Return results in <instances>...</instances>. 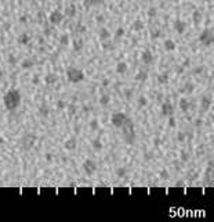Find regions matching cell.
I'll return each mask as SVG.
<instances>
[{
	"instance_id": "6da1fadb",
	"label": "cell",
	"mask_w": 214,
	"mask_h": 222,
	"mask_svg": "<svg viewBox=\"0 0 214 222\" xmlns=\"http://www.w3.org/2000/svg\"><path fill=\"white\" fill-rule=\"evenodd\" d=\"M3 101H4V106L7 110L14 111L17 110L20 104H21V92L18 89H10L3 97Z\"/></svg>"
},
{
	"instance_id": "7a4b0ae2",
	"label": "cell",
	"mask_w": 214,
	"mask_h": 222,
	"mask_svg": "<svg viewBox=\"0 0 214 222\" xmlns=\"http://www.w3.org/2000/svg\"><path fill=\"white\" fill-rule=\"evenodd\" d=\"M123 139L127 144H133L136 140V131H134V124L130 118H127V121L123 124Z\"/></svg>"
},
{
	"instance_id": "3957f363",
	"label": "cell",
	"mask_w": 214,
	"mask_h": 222,
	"mask_svg": "<svg viewBox=\"0 0 214 222\" xmlns=\"http://www.w3.org/2000/svg\"><path fill=\"white\" fill-rule=\"evenodd\" d=\"M66 78L72 83H79V82L84 81V72L80 68H76V67H68V69H66Z\"/></svg>"
},
{
	"instance_id": "277c9868",
	"label": "cell",
	"mask_w": 214,
	"mask_h": 222,
	"mask_svg": "<svg viewBox=\"0 0 214 222\" xmlns=\"http://www.w3.org/2000/svg\"><path fill=\"white\" fill-rule=\"evenodd\" d=\"M199 42L202 43L203 46H206V47H210V46L213 45V42H214L213 31H211V29H209V28L203 29V31H202V33L199 35Z\"/></svg>"
},
{
	"instance_id": "5b68a950",
	"label": "cell",
	"mask_w": 214,
	"mask_h": 222,
	"mask_svg": "<svg viewBox=\"0 0 214 222\" xmlns=\"http://www.w3.org/2000/svg\"><path fill=\"white\" fill-rule=\"evenodd\" d=\"M127 118H129V115L126 114V112H123V111H117V112H113L112 114V117H110V122H112V125L115 128H122L123 127V124H124L126 121H127Z\"/></svg>"
},
{
	"instance_id": "8992f818",
	"label": "cell",
	"mask_w": 214,
	"mask_h": 222,
	"mask_svg": "<svg viewBox=\"0 0 214 222\" xmlns=\"http://www.w3.org/2000/svg\"><path fill=\"white\" fill-rule=\"evenodd\" d=\"M36 143V135L33 133H25L21 138V146L24 150H31Z\"/></svg>"
},
{
	"instance_id": "52a82bcc",
	"label": "cell",
	"mask_w": 214,
	"mask_h": 222,
	"mask_svg": "<svg viewBox=\"0 0 214 222\" xmlns=\"http://www.w3.org/2000/svg\"><path fill=\"white\" fill-rule=\"evenodd\" d=\"M64 18H65V16H64L62 11L54 10V11H51V14L48 16V22H50L51 25H59V24L64 21Z\"/></svg>"
},
{
	"instance_id": "ba28073f",
	"label": "cell",
	"mask_w": 214,
	"mask_h": 222,
	"mask_svg": "<svg viewBox=\"0 0 214 222\" xmlns=\"http://www.w3.org/2000/svg\"><path fill=\"white\" fill-rule=\"evenodd\" d=\"M97 168H98V165H97V163H95L94 160L87 158L83 163V171L87 175H94L97 172Z\"/></svg>"
},
{
	"instance_id": "9c48e42d",
	"label": "cell",
	"mask_w": 214,
	"mask_h": 222,
	"mask_svg": "<svg viewBox=\"0 0 214 222\" xmlns=\"http://www.w3.org/2000/svg\"><path fill=\"white\" fill-rule=\"evenodd\" d=\"M64 147H65V150H68V151L76 150V147H78V138H76V136H72V138H69L68 140H65Z\"/></svg>"
},
{
	"instance_id": "30bf717a",
	"label": "cell",
	"mask_w": 214,
	"mask_h": 222,
	"mask_svg": "<svg viewBox=\"0 0 214 222\" xmlns=\"http://www.w3.org/2000/svg\"><path fill=\"white\" fill-rule=\"evenodd\" d=\"M162 114L164 117H170L174 114V106H173L170 101H164L162 104Z\"/></svg>"
},
{
	"instance_id": "8fae6325",
	"label": "cell",
	"mask_w": 214,
	"mask_h": 222,
	"mask_svg": "<svg viewBox=\"0 0 214 222\" xmlns=\"http://www.w3.org/2000/svg\"><path fill=\"white\" fill-rule=\"evenodd\" d=\"M174 29H176L177 33L183 35L184 32L187 31V22L183 21V20H177V21L174 22Z\"/></svg>"
},
{
	"instance_id": "7c38bea8",
	"label": "cell",
	"mask_w": 214,
	"mask_h": 222,
	"mask_svg": "<svg viewBox=\"0 0 214 222\" xmlns=\"http://www.w3.org/2000/svg\"><path fill=\"white\" fill-rule=\"evenodd\" d=\"M141 60H142V63L144 64H152L153 63V54H152L151 50H144L141 54Z\"/></svg>"
},
{
	"instance_id": "4fadbf2b",
	"label": "cell",
	"mask_w": 214,
	"mask_h": 222,
	"mask_svg": "<svg viewBox=\"0 0 214 222\" xmlns=\"http://www.w3.org/2000/svg\"><path fill=\"white\" fill-rule=\"evenodd\" d=\"M17 42L20 43V45H22V46H28L29 42H31V35H29L28 32H24V33H21V35L18 36Z\"/></svg>"
},
{
	"instance_id": "5bb4252c",
	"label": "cell",
	"mask_w": 214,
	"mask_h": 222,
	"mask_svg": "<svg viewBox=\"0 0 214 222\" xmlns=\"http://www.w3.org/2000/svg\"><path fill=\"white\" fill-rule=\"evenodd\" d=\"M127 69H129V65H127V63L126 61H119V63L116 64V72L119 75H123L127 72Z\"/></svg>"
},
{
	"instance_id": "9a60e30c",
	"label": "cell",
	"mask_w": 214,
	"mask_h": 222,
	"mask_svg": "<svg viewBox=\"0 0 214 222\" xmlns=\"http://www.w3.org/2000/svg\"><path fill=\"white\" fill-rule=\"evenodd\" d=\"M163 46H164V50H167V52H174V50H176V47H177L176 42H174V40H171V39H166V40H164V43H163Z\"/></svg>"
},
{
	"instance_id": "2e32d148",
	"label": "cell",
	"mask_w": 214,
	"mask_h": 222,
	"mask_svg": "<svg viewBox=\"0 0 214 222\" xmlns=\"http://www.w3.org/2000/svg\"><path fill=\"white\" fill-rule=\"evenodd\" d=\"M102 3H104V0H83V6L86 8L95 7V6H101Z\"/></svg>"
},
{
	"instance_id": "e0dca14e",
	"label": "cell",
	"mask_w": 214,
	"mask_h": 222,
	"mask_svg": "<svg viewBox=\"0 0 214 222\" xmlns=\"http://www.w3.org/2000/svg\"><path fill=\"white\" fill-rule=\"evenodd\" d=\"M202 20H203V16H202V13H200L199 10H195V11H193V13H192V21H193V24H195L196 27H198L199 24L202 22Z\"/></svg>"
},
{
	"instance_id": "ac0fdd59",
	"label": "cell",
	"mask_w": 214,
	"mask_h": 222,
	"mask_svg": "<svg viewBox=\"0 0 214 222\" xmlns=\"http://www.w3.org/2000/svg\"><path fill=\"white\" fill-rule=\"evenodd\" d=\"M98 37L99 40L102 42V40H106V39H110V32L109 29H106V28H101L98 32Z\"/></svg>"
},
{
	"instance_id": "d6986e66",
	"label": "cell",
	"mask_w": 214,
	"mask_h": 222,
	"mask_svg": "<svg viewBox=\"0 0 214 222\" xmlns=\"http://www.w3.org/2000/svg\"><path fill=\"white\" fill-rule=\"evenodd\" d=\"M178 106H180V108H181L184 112H187V111L189 110V107H191V103H189V100L187 99V97H183V99H180Z\"/></svg>"
},
{
	"instance_id": "ffe728a7",
	"label": "cell",
	"mask_w": 214,
	"mask_h": 222,
	"mask_svg": "<svg viewBox=\"0 0 214 222\" xmlns=\"http://www.w3.org/2000/svg\"><path fill=\"white\" fill-rule=\"evenodd\" d=\"M76 6L75 4H69L66 8H65V14L64 16H66V17H69V18H73V17L76 16Z\"/></svg>"
},
{
	"instance_id": "44dd1931",
	"label": "cell",
	"mask_w": 214,
	"mask_h": 222,
	"mask_svg": "<svg viewBox=\"0 0 214 222\" xmlns=\"http://www.w3.org/2000/svg\"><path fill=\"white\" fill-rule=\"evenodd\" d=\"M57 81H58V76L55 74H52V72H50V74H47L46 76H44V82H46L47 85L57 83Z\"/></svg>"
},
{
	"instance_id": "7402d4cb",
	"label": "cell",
	"mask_w": 214,
	"mask_h": 222,
	"mask_svg": "<svg viewBox=\"0 0 214 222\" xmlns=\"http://www.w3.org/2000/svg\"><path fill=\"white\" fill-rule=\"evenodd\" d=\"M200 104H202V108H203V110H209L210 107H211V104H213V101H211L210 97L203 96V97H202V100H200Z\"/></svg>"
},
{
	"instance_id": "603a6c76",
	"label": "cell",
	"mask_w": 214,
	"mask_h": 222,
	"mask_svg": "<svg viewBox=\"0 0 214 222\" xmlns=\"http://www.w3.org/2000/svg\"><path fill=\"white\" fill-rule=\"evenodd\" d=\"M144 28H145V25H144V22H142L141 20H136V21L133 22V25H131V29L136 31V32L142 31Z\"/></svg>"
},
{
	"instance_id": "cb8c5ba5",
	"label": "cell",
	"mask_w": 214,
	"mask_h": 222,
	"mask_svg": "<svg viewBox=\"0 0 214 222\" xmlns=\"http://www.w3.org/2000/svg\"><path fill=\"white\" fill-rule=\"evenodd\" d=\"M32 67H35V61L32 58H25L21 63V68L22 69H31Z\"/></svg>"
},
{
	"instance_id": "d4e9b609",
	"label": "cell",
	"mask_w": 214,
	"mask_h": 222,
	"mask_svg": "<svg viewBox=\"0 0 214 222\" xmlns=\"http://www.w3.org/2000/svg\"><path fill=\"white\" fill-rule=\"evenodd\" d=\"M39 115L43 117V118H47V117L50 115V108H48V106L42 104V106L39 107Z\"/></svg>"
},
{
	"instance_id": "484cf974",
	"label": "cell",
	"mask_w": 214,
	"mask_h": 222,
	"mask_svg": "<svg viewBox=\"0 0 214 222\" xmlns=\"http://www.w3.org/2000/svg\"><path fill=\"white\" fill-rule=\"evenodd\" d=\"M83 47H84V40L82 37H79L78 40L73 42V50H75V52H80Z\"/></svg>"
},
{
	"instance_id": "4316f807",
	"label": "cell",
	"mask_w": 214,
	"mask_h": 222,
	"mask_svg": "<svg viewBox=\"0 0 214 222\" xmlns=\"http://www.w3.org/2000/svg\"><path fill=\"white\" fill-rule=\"evenodd\" d=\"M193 90H195V85L191 83V82H187L184 85V88L181 89V92L187 93V95H191V93H193Z\"/></svg>"
},
{
	"instance_id": "83f0119b",
	"label": "cell",
	"mask_w": 214,
	"mask_h": 222,
	"mask_svg": "<svg viewBox=\"0 0 214 222\" xmlns=\"http://www.w3.org/2000/svg\"><path fill=\"white\" fill-rule=\"evenodd\" d=\"M148 79V72L146 71H138L136 75V81H138V82H145V81Z\"/></svg>"
},
{
	"instance_id": "f1b7e54d",
	"label": "cell",
	"mask_w": 214,
	"mask_h": 222,
	"mask_svg": "<svg viewBox=\"0 0 214 222\" xmlns=\"http://www.w3.org/2000/svg\"><path fill=\"white\" fill-rule=\"evenodd\" d=\"M91 146H93V148H94L95 151H99V150H102V147H104V144H102V142H101L99 138H95L94 140L91 142Z\"/></svg>"
},
{
	"instance_id": "f546056e",
	"label": "cell",
	"mask_w": 214,
	"mask_h": 222,
	"mask_svg": "<svg viewBox=\"0 0 214 222\" xmlns=\"http://www.w3.org/2000/svg\"><path fill=\"white\" fill-rule=\"evenodd\" d=\"M110 103V95L109 93H104V95L99 97V104L101 106H108Z\"/></svg>"
},
{
	"instance_id": "4dcf8cb0",
	"label": "cell",
	"mask_w": 214,
	"mask_h": 222,
	"mask_svg": "<svg viewBox=\"0 0 214 222\" xmlns=\"http://www.w3.org/2000/svg\"><path fill=\"white\" fill-rule=\"evenodd\" d=\"M69 42H71V39H69V35L68 33H62L61 36H59V45L61 46H69Z\"/></svg>"
},
{
	"instance_id": "1f68e13d",
	"label": "cell",
	"mask_w": 214,
	"mask_h": 222,
	"mask_svg": "<svg viewBox=\"0 0 214 222\" xmlns=\"http://www.w3.org/2000/svg\"><path fill=\"white\" fill-rule=\"evenodd\" d=\"M101 46H102V49H104V50H106V52H108V50H109V52H112V50L115 49V45L110 42L109 39H106V40H102V45H101Z\"/></svg>"
},
{
	"instance_id": "d6a6232c",
	"label": "cell",
	"mask_w": 214,
	"mask_h": 222,
	"mask_svg": "<svg viewBox=\"0 0 214 222\" xmlns=\"http://www.w3.org/2000/svg\"><path fill=\"white\" fill-rule=\"evenodd\" d=\"M36 20L39 25H44L46 24V14H44V11H37Z\"/></svg>"
},
{
	"instance_id": "836d02e7",
	"label": "cell",
	"mask_w": 214,
	"mask_h": 222,
	"mask_svg": "<svg viewBox=\"0 0 214 222\" xmlns=\"http://www.w3.org/2000/svg\"><path fill=\"white\" fill-rule=\"evenodd\" d=\"M115 174L117 178H124L126 174H127V169H126L124 167H119V168L115 171Z\"/></svg>"
},
{
	"instance_id": "e575fe53",
	"label": "cell",
	"mask_w": 214,
	"mask_h": 222,
	"mask_svg": "<svg viewBox=\"0 0 214 222\" xmlns=\"http://www.w3.org/2000/svg\"><path fill=\"white\" fill-rule=\"evenodd\" d=\"M157 82H159V83H162V85H166L167 82H169V75L167 74L157 75Z\"/></svg>"
},
{
	"instance_id": "d590c367",
	"label": "cell",
	"mask_w": 214,
	"mask_h": 222,
	"mask_svg": "<svg viewBox=\"0 0 214 222\" xmlns=\"http://www.w3.org/2000/svg\"><path fill=\"white\" fill-rule=\"evenodd\" d=\"M180 158H181V161L183 163H187V161H189V153L187 151V150H181V153H180Z\"/></svg>"
},
{
	"instance_id": "8d00e7d4",
	"label": "cell",
	"mask_w": 214,
	"mask_h": 222,
	"mask_svg": "<svg viewBox=\"0 0 214 222\" xmlns=\"http://www.w3.org/2000/svg\"><path fill=\"white\" fill-rule=\"evenodd\" d=\"M124 33H126V31H124V28H117V29H116V32H115V39L116 40H119L120 37H123L124 36Z\"/></svg>"
},
{
	"instance_id": "74e56055",
	"label": "cell",
	"mask_w": 214,
	"mask_h": 222,
	"mask_svg": "<svg viewBox=\"0 0 214 222\" xmlns=\"http://www.w3.org/2000/svg\"><path fill=\"white\" fill-rule=\"evenodd\" d=\"M137 103H138V107H146L148 106V99H146L145 96H140Z\"/></svg>"
},
{
	"instance_id": "f35d334b",
	"label": "cell",
	"mask_w": 214,
	"mask_h": 222,
	"mask_svg": "<svg viewBox=\"0 0 214 222\" xmlns=\"http://www.w3.org/2000/svg\"><path fill=\"white\" fill-rule=\"evenodd\" d=\"M86 32H87V27L83 25L82 22H78V25H76V33H86Z\"/></svg>"
},
{
	"instance_id": "ab89813d",
	"label": "cell",
	"mask_w": 214,
	"mask_h": 222,
	"mask_svg": "<svg viewBox=\"0 0 214 222\" xmlns=\"http://www.w3.org/2000/svg\"><path fill=\"white\" fill-rule=\"evenodd\" d=\"M146 14H148V17H149V18H155V17H156V14H157V8H156V7H149Z\"/></svg>"
},
{
	"instance_id": "60d3db41",
	"label": "cell",
	"mask_w": 214,
	"mask_h": 222,
	"mask_svg": "<svg viewBox=\"0 0 214 222\" xmlns=\"http://www.w3.org/2000/svg\"><path fill=\"white\" fill-rule=\"evenodd\" d=\"M160 37V31L159 29H152L151 31V39L152 40H156Z\"/></svg>"
},
{
	"instance_id": "b9f144b4",
	"label": "cell",
	"mask_w": 214,
	"mask_h": 222,
	"mask_svg": "<svg viewBox=\"0 0 214 222\" xmlns=\"http://www.w3.org/2000/svg\"><path fill=\"white\" fill-rule=\"evenodd\" d=\"M98 128H99V124L97 119H91L90 121V129L91 131H98Z\"/></svg>"
},
{
	"instance_id": "7bdbcfd3",
	"label": "cell",
	"mask_w": 214,
	"mask_h": 222,
	"mask_svg": "<svg viewBox=\"0 0 214 222\" xmlns=\"http://www.w3.org/2000/svg\"><path fill=\"white\" fill-rule=\"evenodd\" d=\"M65 107H66V103H65V101L61 100V99L57 100V108L58 110H65Z\"/></svg>"
},
{
	"instance_id": "ee69618b",
	"label": "cell",
	"mask_w": 214,
	"mask_h": 222,
	"mask_svg": "<svg viewBox=\"0 0 214 222\" xmlns=\"http://www.w3.org/2000/svg\"><path fill=\"white\" fill-rule=\"evenodd\" d=\"M185 139H187V135L184 132H178V135H177V142H185Z\"/></svg>"
},
{
	"instance_id": "f6af8a7d",
	"label": "cell",
	"mask_w": 214,
	"mask_h": 222,
	"mask_svg": "<svg viewBox=\"0 0 214 222\" xmlns=\"http://www.w3.org/2000/svg\"><path fill=\"white\" fill-rule=\"evenodd\" d=\"M176 125H177V122H176V118L173 115L169 117V127L170 128H176Z\"/></svg>"
},
{
	"instance_id": "bcb514c9",
	"label": "cell",
	"mask_w": 214,
	"mask_h": 222,
	"mask_svg": "<svg viewBox=\"0 0 214 222\" xmlns=\"http://www.w3.org/2000/svg\"><path fill=\"white\" fill-rule=\"evenodd\" d=\"M159 176H160V178H163V179H167V178H169V171H167V169H160Z\"/></svg>"
},
{
	"instance_id": "7dc6e473",
	"label": "cell",
	"mask_w": 214,
	"mask_h": 222,
	"mask_svg": "<svg viewBox=\"0 0 214 222\" xmlns=\"http://www.w3.org/2000/svg\"><path fill=\"white\" fill-rule=\"evenodd\" d=\"M7 63H8V64H13V65H14V64L17 63L15 56H14V54H10V56H8V58H7Z\"/></svg>"
},
{
	"instance_id": "c3c4849f",
	"label": "cell",
	"mask_w": 214,
	"mask_h": 222,
	"mask_svg": "<svg viewBox=\"0 0 214 222\" xmlns=\"http://www.w3.org/2000/svg\"><path fill=\"white\" fill-rule=\"evenodd\" d=\"M95 21L98 22V24H104V22H105V17H104V14H98V16L95 17Z\"/></svg>"
},
{
	"instance_id": "681fc988",
	"label": "cell",
	"mask_w": 214,
	"mask_h": 222,
	"mask_svg": "<svg viewBox=\"0 0 214 222\" xmlns=\"http://www.w3.org/2000/svg\"><path fill=\"white\" fill-rule=\"evenodd\" d=\"M51 33H52V28H46L44 29V35L46 36H51Z\"/></svg>"
},
{
	"instance_id": "f907efd6",
	"label": "cell",
	"mask_w": 214,
	"mask_h": 222,
	"mask_svg": "<svg viewBox=\"0 0 214 222\" xmlns=\"http://www.w3.org/2000/svg\"><path fill=\"white\" fill-rule=\"evenodd\" d=\"M203 72V67H198V68H195L193 69V74L196 75V74H202Z\"/></svg>"
},
{
	"instance_id": "816d5d0a",
	"label": "cell",
	"mask_w": 214,
	"mask_h": 222,
	"mask_svg": "<svg viewBox=\"0 0 214 222\" xmlns=\"http://www.w3.org/2000/svg\"><path fill=\"white\" fill-rule=\"evenodd\" d=\"M39 82H40L39 76H37V75H35V76H33V79H32V83H33V85H37Z\"/></svg>"
},
{
	"instance_id": "f5cc1de1",
	"label": "cell",
	"mask_w": 214,
	"mask_h": 222,
	"mask_svg": "<svg viewBox=\"0 0 214 222\" xmlns=\"http://www.w3.org/2000/svg\"><path fill=\"white\" fill-rule=\"evenodd\" d=\"M131 96H133V90H131V89H127V90H126V97H127V99H130Z\"/></svg>"
},
{
	"instance_id": "db71d44e",
	"label": "cell",
	"mask_w": 214,
	"mask_h": 222,
	"mask_svg": "<svg viewBox=\"0 0 214 222\" xmlns=\"http://www.w3.org/2000/svg\"><path fill=\"white\" fill-rule=\"evenodd\" d=\"M26 21H28L26 16H21V17H20V22H21V24H26Z\"/></svg>"
},
{
	"instance_id": "11a10c76",
	"label": "cell",
	"mask_w": 214,
	"mask_h": 222,
	"mask_svg": "<svg viewBox=\"0 0 214 222\" xmlns=\"http://www.w3.org/2000/svg\"><path fill=\"white\" fill-rule=\"evenodd\" d=\"M46 160H47L48 163H50V161H52V154H50V153L46 154Z\"/></svg>"
},
{
	"instance_id": "9f6ffc18",
	"label": "cell",
	"mask_w": 214,
	"mask_h": 222,
	"mask_svg": "<svg viewBox=\"0 0 214 222\" xmlns=\"http://www.w3.org/2000/svg\"><path fill=\"white\" fill-rule=\"evenodd\" d=\"M189 63H191V60H189V58H187V60L184 61V65H183V67H188Z\"/></svg>"
},
{
	"instance_id": "6f0895ef",
	"label": "cell",
	"mask_w": 214,
	"mask_h": 222,
	"mask_svg": "<svg viewBox=\"0 0 214 222\" xmlns=\"http://www.w3.org/2000/svg\"><path fill=\"white\" fill-rule=\"evenodd\" d=\"M202 119H196V121H195V125H196V127H200V125H202Z\"/></svg>"
},
{
	"instance_id": "680465c9",
	"label": "cell",
	"mask_w": 214,
	"mask_h": 222,
	"mask_svg": "<svg viewBox=\"0 0 214 222\" xmlns=\"http://www.w3.org/2000/svg\"><path fill=\"white\" fill-rule=\"evenodd\" d=\"M108 85H109V81H108V79L102 81V86H108Z\"/></svg>"
},
{
	"instance_id": "91938a15",
	"label": "cell",
	"mask_w": 214,
	"mask_h": 222,
	"mask_svg": "<svg viewBox=\"0 0 214 222\" xmlns=\"http://www.w3.org/2000/svg\"><path fill=\"white\" fill-rule=\"evenodd\" d=\"M159 143H160V140H159V139H155V146H159Z\"/></svg>"
},
{
	"instance_id": "94428289",
	"label": "cell",
	"mask_w": 214,
	"mask_h": 222,
	"mask_svg": "<svg viewBox=\"0 0 214 222\" xmlns=\"http://www.w3.org/2000/svg\"><path fill=\"white\" fill-rule=\"evenodd\" d=\"M171 1H173V3H177V1H178V0H171Z\"/></svg>"
},
{
	"instance_id": "6125c7cd",
	"label": "cell",
	"mask_w": 214,
	"mask_h": 222,
	"mask_svg": "<svg viewBox=\"0 0 214 222\" xmlns=\"http://www.w3.org/2000/svg\"><path fill=\"white\" fill-rule=\"evenodd\" d=\"M1 76H3V72H0V78H1Z\"/></svg>"
},
{
	"instance_id": "be15d7a7",
	"label": "cell",
	"mask_w": 214,
	"mask_h": 222,
	"mask_svg": "<svg viewBox=\"0 0 214 222\" xmlns=\"http://www.w3.org/2000/svg\"><path fill=\"white\" fill-rule=\"evenodd\" d=\"M24 1H29V0H24Z\"/></svg>"
},
{
	"instance_id": "e7e4bbea",
	"label": "cell",
	"mask_w": 214,
	"mask_h": 222,
	"mask_svg": "<svg viewBox=\"0 0 214 222\" xmlns=\"http://www.w3.org/2000/svg\"><path fill=\"white\" fill-rule=\"evenodd\" d=\"M42 1H46V0H42Z\"/></svg>"
}]
</instances>
